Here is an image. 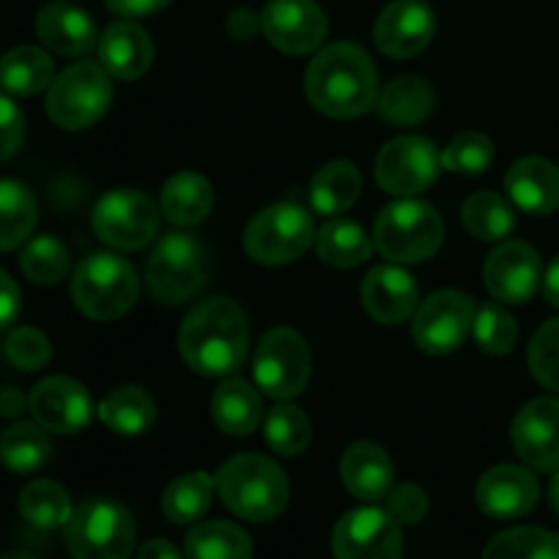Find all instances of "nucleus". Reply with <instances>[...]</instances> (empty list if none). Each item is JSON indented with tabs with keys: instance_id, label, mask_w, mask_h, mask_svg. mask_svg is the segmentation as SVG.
Instances as JSON below:
<instances>
[{
	"instance_id": "obj_1",
	"label": "nucleus",
	"mask_w": 559,
	"mask_h": 559,
	"mask_svg": "<svg viewBox=\"0 0 559 559\" xmlns=\"http://www.w3.org/2000/svg\"><path fill=\"white\" fill-rule=\"evenodd\" d=\"M306 98L328 118H360L377 107L380 76L374 60L353 41H336L317 52L306 69Z\"/></svg>"
},
{
	"instance_id": "obj_2",
	"label": "nucleus",
	"mask_w": 559,
	"mask_h": 559,
	"mask_svg": "<svg viewBox=\"0 0 559 559\" xmlns=\"http://www.w3.org/2000/svg\"><path fill=\"white\" fill-rule=\"evenodd\" d=\"M249 320L229 298H207L186 314L178 347L186 366L202 377H227L249 353Z\"/></svg>"
},
{
	"instance_id": "obj_3",
	"label": "nucleus",
	"mask_w": 559,
	"mask_h": 559,
	"mask_svg": "<svg viewBox=\"0 0 559 559\" xmlns=\"http://www.w3.org/2000/svg\"><path fill=\"white\" fill-rule=\"evenodd\" d=\"M216 491L224 506L246 522H271L289 500L284 469L260 453H240L229 459L218 469Z\"/></svg>"
},
{
	"instance_id": "obj_4",
	"label": "nucleus",
	"mask_w": 559,
	"mask_h": 559,
	"mask_svg": "<svg viewBox=\"0 0 559 559\" xmlns=\"http://www.w3.org/2000/svg\"><path fill=\"white\" fill-rule=\"evenodd\" d=\"M140 295V278L134 267L118 254L96 251L76 265L71 278V298L85 317L98 322L118 320Z\"/></svg>"
},
{
	"instance_id": "obj_5",
	"label": "nucleus",
	"mask_w": 559,
	"mask_h": 559,
	"mask_svg": "<svg viewBox=\"0 0 559 559\" xmlns=\"http://www.w3.org/2000/svg\"><path fill=\"white\" fill-rule=\"evenodd\" d=\"M445 224L440 213L420 200H399L382 207L374 222V246L385 260L415 265L435 257L442 246Z\"/></svg>"
},
{
	"instance_id": "obj_6",
	"label": "nucleus",
	"mask_w": 559,
	"mask_h": 559,
	"mask_svg": "<svg viewBox=\"0 0 559 559\" xmlns=\"http://www.w3.org/2000/svg\"><path fill=\"white\" fill-rule=\"evenodd\" d=\"M134 535L129 508L109 497L80 502L66 524V544L74 559H129Z\"/></svg>"
},
{
	"instance_id": "obj_7",
	"label": "nucleus",
	"mask_w": 559,
	"mask_h": 559,
	"mask_svg": "<svg viewBox=\"0 0 559 559\" xmlns=\"http://www.w3.org/2000/svg\"><path fill=\"white\" fill-rule=\"evenodd\" d=\"M112 102L109 71L93 60H80L52 80L47 93V115L66 131L91 129L107 115Z\"/></svg>"
},
{
	"instance_id": "obj_8",
	"label": "nucleus",
	"mask_w": 559,
	"mask_h": 559,
	"mask_svg": "<svg viewBox=\"0 0 559 559\" xmlns=\"http://www.w3.org/2000/svg\"><path fill=\"white\" fill-rule=\"evenodd\" d=\"M211 273L207 249L189 233H169L147 262V289L162 304H183L200 293Z\"/></svg>"
},
{
	"instance_id": "obj_9",
	"label": "nucleus",
	"mask_w": 559,
	"mask_h": 559,
	"mask_svg": "<svg viewBox=\"0 0 559 559\" xmlns=\"http://www.w3.org/2000/svg\"><path fill=\"white\" fill-rule=\"evenodd\" d=\"M314 240V222L298 202H276L249 222L243 249L260 265H287L304 257Z\"/></svg>"
},
{
	"instance_id": "obj_10",
	"label": "nucleus",
	"mask_w": 559,
	"mask_h": 559,
	"mask_svg": "<svg viewBox=\"0 0 559 559\" xmlns=\"http://www.w3.org/2000/svg\"><path fill=\"white\" fill-rule=\"evenodd\" d=\"M311 353L306 338L293 328H273L262 336L254 355V380L276 402L300 396L309 385Z\"/></svg>"
},
{
	"instance_id": "obj_11",
	"label": "nucleus",
	"mask_w": 559,
	"mask_h": 559,
	"mask_svg": "<svg viewBox=\"0 0 559 559\" xmlns=\"http://www.w3.org/2000/svg\"><path fill=\"white\" fill-rule=\"evenodd\" d=\"M93 229L112 249H145L158 233L162 211L147 194L136 189H115L93 207Z\"/></svg>"
},
{
	"instance_id": "obj_12",
	"label": "nucleus",
	"mask_w": 559,
	"mask_h": 559,
	"mask_svg": "<svg viewBox=\"0 0 559 559\" xmlns=\"http://www.w3.org/2000/svg\"><path fill=\"white\" fill-rule=\"evenodd\" d=\"M478 306L459 289H440L418 306L413 317V338L424 353H456L473 333Z\"/></svg>"
},
{
	"instance_id": "obj_13",
	"label": "nucleus",
	"mask_w": 559,
	"mask_h": 559,
	"mask_svg": "<svg viewBox=\"0 0 559 559\" xmlns=\"http://www.w3.org/2000/svg\"><path fill=\"white\" fill-rule=\"evenodd\" d=\"M442 169V153L435 142L418 134H404L382 145L377 156V183L396 197H415L429 189Z\"/></svg>"
},
{
	"instance_id": "obj_14",
	"label": "nucleus",
	"mask_w": 559,
	"mask_h": 559,
	"mask_svg": "<svg viewBox=\"0 0 559 559\" xmlns=\"http://www.w3.org/2000/svg\"><path fill=\"white\" fill-rule=\"evenodd\" d=\"M402 524L388 508H355L333 530L336 559H402Z\"/></svg>"
},
{
	"instance_id": "obj_15",
	"label": "nucleus",
	"mask_w": 559,
	"mask_h": 559,
	"mask_svg": "<svg viewBox=\"0 0 559 559\" xmlns=\"http://www.w3.org/2000/svg\"><path fill=\"white\" fill-rule=\"evenodd\" d=\"M262 33L284 55L314 52L328 36V16L314 0H267Z\"/></svg>"
},
{
	"instance_id": "obj_16",
	"label": "nucleus",
	"mask_w": 559,
	"mask_h": 559,
	"mask_svg": "<svg viewBox=\"0 0 559 559\" xmlns=\"http://www.w3.org/2000/svg\"><path fill=\"white\" fill-rule=\"evenodd\" d=\"M486 289L500 304H527L544 282L538 251L524 240H506L489 254L484 267Z\"/></svg>"
},
{
	"instance_id": "obj_17",
	"label": "nucleus",
	"mask_w": 559,
	"mask_h": 559,
	"mask_svg": "<svg viewBox=\"0 0 559 559\" xmlns=\"http://www.w3.org/2000/svg\"><path fill=\"white\" fill-rule=\"evenodd\" d=\"M437 31V16L424 0H393L374 22V44L388 58H413L424 52Z\"/></svg>"
},
{
	"instance_id": "obj_18",
	"label": "nucleus",
	"mask_w": 559,
	"mask_h": 559,
	"mask_svg": "<svg viewBox=\"0 0 559 559\" xmlns=\"http://www.w3.org/2000/svg\"><path fill=\"white\" fill-rule=\"evenodd\" d=\"M519 459L540 473L559 469V399H533L519 409L511 429Z\"/></svg>"
},
{
	"instance_id": "obj_19",
	"label": "nucleus",
	"mask_w": 559,
	"mask_h": 559,
	"mask_svg": "<svg viewBox=\"0 0 559 559\" xmlns=\"http://www.w3.org/2000/svg\"><path fill=\"white\" fill-rule=\"evenodd\" d=\"M31 413L38 426L55 435H76L93 418V399L71 377H47L31 393Z\"/></svg>"
},
{
	"instance_id": "obj_20",
	"label": "nucleus",
	"mask_w": 559,
	"mask_h": 559,
	"mask_svg": "<svg viewBox=\"0 0 559 559\" xmlns=\"http://www.w3.org/2000/svg\"><path fill=\"white\" fill-rule=\"evenodd\" d=\"M540 484L530 469L516 464L491 467L475 486L478 508L491 519H519L538 506Z\"/></svg>"
},
{
	"instance_id": "obj_21",
	"label": "nucleus",
	"mask_w": 559,
	"mask_h": 559,
	"mask_svg": "<svg viewBox=\"0 0 559 559\" xmlns=\"http://www.w3.org/2000/svg\"><path fill=\"white\" fill-rule=\"evenodd\" d=\"M364 309L382 325H399L418 309V284L404 267L377 265L360 284Z\"/></svg>"
},
{
	"instance_id": "obj_22",
	"label": "nucleus",
	"mask_w": 559,
	"mask_h": 559,
	"mask_svg": "<svg viewBox=\"0 0 559 559\" xmlns=\"http://www.w3.org/2000/svg\"><path fill=\"white\" fill-rule=\"evenodd\" d=\"M36 33L49 49L69 58H82L98 44L91 14L69 0H52L36 14Z\"/></svg>"
},
{
	"instance_id": "obj_23",
	"label": "nucleus",
	"mask_w": 559,
	"mask_h": 559,
	"mask_svg": "<svg viewBox=\"0 0 559 559\" xmlns=\"http://www.w3.org/2000/svg\"><path fill=\"white\" fill-rule=\"evenodd\" d=\"M506 191L524 213L551 216L559 211V167L540 156L519 158L506 175Z\"/></svg>"
},
{
	"instance_id": "obj_24",
	"label": "nucleus",
	"mask_w": 559,
	"mask_h": 559,
	"mask_svg": "<svg viewBox=\"0 0 559 559\" xmlns=\"http://www.w3.org/2000/svg\"><path fill=\"white\" fill-rule=\"evenodd\" d=\"M98 60L118 80H140L153 63V41L136 22H112L98 36Z\"/></svg>"
},
{
	"instance_id": "obj_25",
	"label": "nucleus",
	"mask_w": 559,
	"mask_h": 559,
	"mask_svg": "<svg viewBox=\"0 0 559 559\" xmlns=\"http://www.w3.org/2000/svg\"><path fill=\"white\" fill-rule=\"evenodd\" d=\"M342 484L353 497L364 502H377L391 495L393 462L377 442H355L342 456Z\"/></svg>"
},
{
	"instance_id": "obj_26",
	"label": "nucleus",
	"mask_w": 559,
	"mask_h": 559,
	"mask_svg": "<svg viewBox=\"0 0 559 559\" xmlns=\"http://www.w3.org/2000/svg\"><path fill=\"white\" fill-rule=\"evenodd\" d=\"M213 420L229 437H249L262 420V399L249 382L224 380L213 393Z\"/></svg>"
},
{
	"instance_id": "obj_27",
	"label": "nucleus",
	"mask_w": 559,
	"mask_h": 559,
	"mask_svg": "<svg viewBox=\"0 0 559 559\" xmlns=\"http://www.w3.org/2000/svg\"><path fill=\"white\" fill-rule=\"evenodd\" d=\"M213 211V186L200 173H178L164 183L162 213L178 227H194Z\"/></svg>"
},
{
	"instance_id": "obj_28",
	"label": "nucleus",
	"mask_w": 559,
	"mask_h": 559,
	"mask_svg": "<svg viewBox=\"0 0 559 559\" xmlns=\"http://www.w3.org/2000/svg\"><path fill=\"white\" fill-rule=\"evenodd\" d=\"M435 109V91L424 76H396L377 98V112L393 126H418Z\"/></svg>"
},
{
	"instance_id": "obj_29",
	"label": "nucleus",
	"mask_w": 559,
	"mask_h": 559,
	"mask_svg": "<svg viewBox=\"0 0 559 559\" xmlns=\"http://www.w3.org/2000/svg\"><path fill=\"white\" fill-rule=\"evenodd\" d=\"M360 186H364V180H360L358 167L347 158H336V162L325 164L311 180V207L322 216H338L358 202Z\"/></svg>"
},
{
	"instance_id": "obj_30",
	"label": "nucleus",
	"mask_w": 559,
	"mask_h": 559,
	"mask_svg": "<svg viewBox=\"0 0 559 559\" xmlns=\"http://www.w3.org/2000/svg\"><path fill=\"white\" fill-rule=\"evenodd\" d=\"M52 58L38 47H16L0 60V87L11 96H36L52 85Z\"/></svg>"
},
{
	"instance_id": "obj_31",
	"label": "nucleus",
	"mask_w": 559,
	"mask_h": 559,
	"mask_svg": "<svg viewBox=\"0 0 559 559\" xmlns=\"http://www.w3.org/2000/svg\"><path fill=\"white\" fill-rule=\"evenodd\" d=\"M317 257L333 267H353L369 260L371 240L358 222L349 218H331L314 235Z\"/></svg>"
},
{
	"instance_id": "obj_32",
	"label": "nucleus",
	"mask_w": 559,
	"mask_h": 559,
	"mask_svg": "<svg viewBox=\"0 0 559 559\" xmlns=\"http://www.w3.org/2000/svg\"><path fill=\"white\" fill-rule=\"evenodd\" d=\"M36 197L20 180L0 178V251L16 249L36 227Z\"/></svg>"
},
{
	"instance_id": "obj_33",
	"label": "nucleus",
	"mask_w": 559,
	"mask_h": 559,
	"mask_svg": "<svg viewBox=\"0 0 559 559\" xmlns=\"http://www.w3.org/2000/svg\"><path fill=\"white\" fill-rule=\"evenodd\" d=\"M186 559H251V538L233 522H202L186 535Z\"/></svg>"
},
{
	"instance_id": "obj_34",
	"label": "nucleus",
	"mask_w": 559,
	"mask_h": 559,
	"mask_svg": "<svg viewBox=\"0 0 559 559\" xmlns=\"http://www.w3.org/2000/svg\"><path fill=\"white\" fill-rule=\"evenodd\" d=\"M104 424L112 431L123 437H136L142 431H147L156 420V404L147 396L142 388L136 385H123L115 388L107 399L102 402V409H98Z\"/></svg>"
},
{
	"instance_id": "obj_35",
	"label": "nucleus",
	"mask_w": 559,
	"mask_h": 559,
	"mask_svg": "<svg viewBox=\"0 0 559 559\" xmlns=\"http://www.w3.org/2000/svg\"><path fill=\"white\" fill-rule=\"evenodd\" d=\"M20 513L31 527L36 530H58L66 527L74 513L69 500V491L55 480H33L20 495Z\"/></svg>"
},
{
	"instance_id": "obj_36",
	"label": "nucleus",
	"mask_w": 559,
	"mask_h": 559,
	"mask_svg": "<svg viewBox=\"0 0 559 559\" xmlns=\"http://www.w3.org/2000/svg\"><path fill=\"white\" fill-rule=\"evenodd\" d=\"M216 480L207 473H189L175 478L162 497L164 516L173 524H194L207 513L213 502Z\"/></svg>"
},
{
	"instance_id": "obj_37",
	"label": "nucleus",
	"mask_w": 559,
	"mask_h": 559,
	"mask_svg": "<svg viewBox=\"0 0 559 559\" xmlns=\"http://www.w3.org/2000/svg\"><path fill=\"white\" fill-rule=\"evenodd\" d=\"M44 426L38 424H14L3 431L0 437V462L11 469V473H36L49 462V437L44 435Z\"/></svg>"
},
{
	"instance_id": "obj_38",
	"label": "nucleus",
	"mask_w": 559,
	"mask_h": 559,
	"mask_svg": "<svg viewBox=\"0 0 559 559\" xmlns=\"http://www.w3.org/2000/svg\"><path fill=\"white\" fill-rule=\"evenodd\" d=\"M462 222L478 240H502L516 227L513 207L495 191H478L462 207Z\"/></svg>"
},
{
	"instance_id": "obj_39",
	"label": "nucleus",
	"mask_w": 559,
	"mask_h": 559,
	"mask_svg": "<svg viewBox=\"0 0 559 559\" xmlns=\"http://www.w3.org/2000/svg\"><path fill=\"white\" fill-rule=\"evenodd\" d=\"M484 559H559V535L540 527H513L491 538Z\"/></svg>"
},
{
	"instance_id": "obj_40",
	"label": "nucleus",
	"mask_w": 559,
	"mask_h": 559,
	"mask_svg": "<svg viewBox=\"0 0 559 559\" xmlns=\"http://www.w3.org/2000/svg\"><path fill=\"white\" fill-rule=\"evenodd\" d=\"M265 440L282 456H300L311 442V424L295 404H278L265 420Z\"/></svg>"
},
{
	"instance_id": "obj_41",
	"label": "nucleus",
	"mask_w": 559,
	"mask_h": 559,
	"mask_svg": "<svg viewBox=\"0 0 559 559\" xmlns=\"http://www.w3.org/2000/svg\"><path fill=\"white\" fill-rule=\"evenodd\" d=\"M20 265L33 284H58L69 271V249L52 235H38L25 246Z\"/></svg>"
},
{
	"instance_id": "obj_42",
	"label": "nucleus",
	"mask_w": 559,
	"mask_h": 559,
	"mask_svg": "<svg viewBox=\"0 0 559 559\" xmlns=\"http://www.w3.org/2000/svg\"><path fill=\"white\" fill-rule=\"evenodd\" d=\"M495 162V142L480 131H462L442 151V167L459 175H480Z\"/></svg>"
},
{
	"instance_id": "obj_43",
	"label": "nucleus",
	"mask_w": 559,
	"mask_h": 559,
	"mask_svg": "<svg viewBox=\"0 0 559 559\" xmlns=\"http://www.w3.org/2000/svg\"><path fill=\"white\" fill-rule=\"evenodd\" d=\"M473 336L478 342V347L489 355H508L516 347L519 338V325L506 309L495 304L480 306L478 314H475Z\"/></svg>"
},
{
	"instance_id": "obj_44",
	"label": "nucleus",
	"mask_w": 559,
	"mask_h": 559,
	"mask_svg": "<svg viewBox=\"0 0 559 559\" xmlns=\"http://www.w3.org/2000/svg\"><path fill=\"white\" fill-rule=\"evenodd\" d=\"M530 371L549 391L559 393V317L544 322L530 344Z\"/></svg>"
},
{
	"instance_id": "obj_45",
	"label": "nucleus",
	"mask_w": 559,
	"mask_h": 559,
	"mask_svg": "<svg viewBox=\"0 0 559 559\" xmlns=\"http://www.w3.org/2000/svg\"><path fill=\"white\" fill-rule=\"evenodd\" d=\"M5 358L16 369L38 371L52 358V347H49V338L36 328H16L5 342Z\"/></svg>"
},
{
	"instance_id": "obj_46",
	"label": "nucleus",
	"mask_w": 559,
	"mask_h": 559,
	"mask_svg": "<svg viewBox=\"0 0 559 559\" xmlns=\"http://www.w3.org/2000/svg\"><path fill=\"white\" fill-rule=\"evenodd\" d=\"M388 513L399 524H418L429 513V497H426V491L420 486L402 484L396 489H391V495H388Z\"/></svg>"
},
{
	"instance_id": "obj_47",
	"label": "nucleus",
	"mask_w": 559,
	"mask_h": 559,
	"mask_svg": "<svg viewBox=\"0 0 559 559\" xmlns=\"http://www.w3.org/2000/svg\"><path fill=\"white\" fill-rule=\"evenodd\" d=\"M22 140H25V115L9 96L0 93V162L14 156L22 147Z\"/></svg>"
},
{
	"instance_id": "obj_48",
	"label": "nucleus",
	"mask_w": 559,
	"mask_h": 559,
	"mask_svg": "<svg viewBox=\"0 0 559 559\" xmlns=\"http://www.w3.org/2000/svg\"><path fill=\"white\" fill-rule=\"evenodd\" d=\"M20 304H22V295L20 287H16L14 278L9 276L5 271H0V328L11 325L20 314Z\"/></svg>"
},
{
	"instance_id": "obj_49",
	"label": "nucleus",
	"mask_w": 559,
	"mask_h": 559,
	"mask_svg": "<svg viewBox=\"0 0 559 559\" xmlns=\"http://www.w3.org/2000/svg\"><path fill=\"white\" fill-rule=\"evenodd\" d=\"M257 31H262V22L260 14H254L251 9H238L227 16V33L238 41H251Z\"/></svg>"
},
{
	"instance_id": "obj_50",
	"label": "nucleus",
	"mask_w": 559,
	"mask_h": 559,
	"mask_svg": "<svg viewBox=\"0 0 559 559\" xmlns=\"http://www.w3.org/2000/svg\"><path fill=\"white\" fill-rule=\"evenodd\" d=\"M107 9L118 16H147L162 11L164 5H169L173 0H104Z\"/></svg>"
},
{
	"instance_id": "obj_51",
	"label": "nucleus",
	"mask_w": 559,
	"mask_h": 559,
	"mask_svg": "<svg viewBox=\"0 0 559 559\" xmlns=\"http://www.w3.org/2000/svg\"><path fill=\"white\" fill-rule=\"evenodd\" d=\"M136 559H183V557H180V551L175 549L169 540L156 538V540H147V544L142 546L140 557Z\"/></svg>"
},
{
	"instance_id": "obj_52",
	"label": "nucleus",
	"mask_w": 559,
	"mask_h": 559,
	"mask_svg": "<svg viewBox=\"0 0 559 559\" xmlns=\"http://www.w3.org/2000/svg\"><path fill=\"white\" fill-rule=\"evenodd\" d=\"M544 293H546V300H549L551 306H557V309H559V257L555 262H551L549 271H546Z\"/></svg>"
},
{
	"instance_id": "obj_53",
	"label": "nucleus",
	"mask_w": 559,
	"mask_h": 559,
	"mask_svg": "<svg viewBox=\"0 0 559 559\" xmlns=\"http://www.w3.org/2000/svg\"><path fill=\"white\" fill-rule=\"evenodd\" d=\"M22 393L20 391H5L0 393V415H16L22 413Z\"/></svg>"
},
{
	"instance_id": "obj_54",
	"label": "nucleus",
	"mask_w": 559,
	"mask_h": 559,
	"mask_svg": "<svg viewBox=\"0 0 559 559\" xmlns=\"http://www.w3.org/2000/svg\"><path fill=\"white\" fill-rule=\"evenodd\" d=\"M549 502H551V508H555V513L559 516V469H557L555 478H551V484H549Z\"/></svg>"
},
{
	"instance_id": "obj_55",
	"label": "nucleus",
	"mask_w": 559,
	"mask_h": 559,
	"mask_svg": "<svg viewBox=\"0 0 559 559\" xmlns=\"http://www.w3.org/2000/svg\"><path fill=\"white\" fill-rule=\"evenodd\" d=\"M0 559H36V557L25 555V551H11V555H3Z\"/></svg>"
}]
</instances>
